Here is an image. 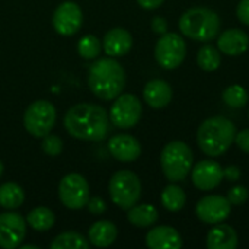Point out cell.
Listing matches in <instances>:
<instances>
[{
    "mask_svg": "<svg viewBox=\"0 0 249 249\" xmlns=\"http://www.w3.org/2000/svg\"><path fill=\"white\" fill-rule=\"evenodd\" d=\"M64 127L70 136L86 142H101L109 130L107 111L93 104H77L64 117Z\"/></svg>",
    "mask_w": 249,
    "mask_h": 249,
    "instance_id": "1",
    "label": "cell"
},
{
    "mask_svg": "<svg viewBox=\"0 0 249 249\" xmlns=\"http://www.w3.org/2000/svg\"><path fill=\"white\" fill-rule=\"evenodd\" d=\"M236 125L223 115L204 120L197 131V143L201 152L216 158L226 153L235 142Z\"/></svg>",
    "mask_w": 249,
    "mask_h": 249,
    "instance_id": "2",
    "label": "cell"
},
{
    "mask_svg": "<svg viewBox=\"0 0 249 249\" xmlns=\"http://www.w3.org/2000/svg\"><path fill=\"white\" fill-rule=\"evenodd\" d=\"M89 89L104 101L115 99L125 86V71L120 63L112 58H101L90 66Z\"/></svg>",
    "mask_w": 249,
    "mask_h": 249,
    "instance_id": "3",
    "label": "cell"
},
{
    "mask_svg": "<svg viewBox=\"0 0 249 249\" xmlns=\"http://www.w3.org/2000/svg\"><path fill=\"white\" fill-rule=\"evenodd\" d=\"M219 15L203 6L188 9L179 19V29L182 35L198 42H209L214 39L220 31Z\"/></svg>",
    "mask_w": 249,
    "mask_h": 249,
    "instance_id": "4",
    "label": "cell"
},
{
    "mask_svg": "<svg viewBox=\"0 0 249 249\" xmlns=\"http://www.w3.org/2000/svg\"><path fill=\"white\" fill-rule=\"evenodd\" d=\"M194 155L190 146L181 140L169 142L160 153L163 175L171 182L184 181L193 169Z\"/></svg>",
    "mask_w": 249,
    "mask_h": 249,
    "instance_id": "5",
    "label": "cell"
},
{
    "mask_svg": "<svg viewBox=\"0 0 249 249\" xmlns=\"http://www.w3.org/2000/svg\"><path fill=\"white\" fill-rule=\"evenodd\" d=\"M109 197L115 206L128 210L136 206L142 196V184L139 177L127 169L118 171L109 179Z\"/></svg>",
    "mask_w": 249,
    "mask_h": 249,
    "instance_id": "6",
    "label": "cell"
},
{
    "mask_svg": "<svg viewBox=\"0 0 249 249\" xmlns=\"http://www.w3.org/2000/svg\"><path fill=\"white\" fill-rule=\"evenodd\" d=\"M57 112L51 102L39 99L32 102L23 114V125L34 137H45L55 124Z\"/></svg>",
    "mask_w": 249,
    "mask_h": 249,
    "instance_id": "7",
    "label": "cell"
},
{
    "mask_svg": "<svg viewBox=\"0 0 249 249\" xmlns=\"http://www.w3.org/2000/svg\"><path fill=\"white\" fill-rule=\"evenodd\" d=\"M187 55V44L181 35L175 32L163 34L155 47V58L158 64L166 70H174L182 64Z\"/></svg>",
    "mask_w": 249,
    "mask_h": 249,
    "instance_id": "8",
    "label": "cell"
},
{
    "mask_svg": "<svg viewBox=\"0 0 249 249\" xmlns=\"http://www.w3.org/2000/svg\"><path fill=\"white\" fill-rule=\"evenodd\" d=\"M60 201L70 210H79L89 201V184L79 174H67L58 184Z\"/></svg>",
    "mask_w": 249,
    "mask_h": 249,
    "instance_id": "9",
    "label": "cell"
},
{
    "mask_svg": "<svg viewBox=\"0 0 249 249\" xmlns=\"http://www.w3.org/2000/svg\"><path fill=\"white\" fill-rule=\"evenodd\" d=\"M142 102L136 95H118L109 111V120L118 128L127 130L134 127L142 117Z\"/></svg>",
    "mask_w": 249,
    "mask_h": 249,
    "instance_id": "10",
    "label": "cell"
},
{
    "mask_svg": "<svg viewBox=\"0 0 249 249\" xmlns=\"http://www.w3.org/2000/svg\"><path fill=\"white\" fill-rule=\"evenodd\" d=\"M232 204L223 196H206L196 206L197 217L207 225H217L225 222L231 214Z\"/></svg>",
    "mask_w": 249,
    "mask_h": 249,
    "instance_id": "11",
    "label": "cell"
},
{
    "mask_svg": "<svg viewBox=\"0 0 249 249\" xmlns=\"http://www.w3.org/2000/svg\"><path fill=\"white\" fill-rule=\"evenodd\" d=\"M26 235V222L19 213L0 214V247L4 249L18 248Z\"/></svg>",
    "mask_w": 249,
    "mask_h": 249,
    "instance_id": "12",
    "label": "cell"
},
{
    "mask_svg": "<svg viewBox=\"0 0 249 249\" xmlns=\"http://www.w3.org/2000/svg\"><path fill=\"white\" fill-rule=\"evenodd\" d=\"M83 22L82 9L74 1L61 3L53 15V26L55 32L64 36L74 35Z\"/></svg>",
    "mask_w": 249,
    "mask_h": 249,
    "instance_id": "13",
    "label": "cell"
},
{
    "mask_svg": "<svg viewBox=\"0 0 249 249\" xmlns=\"http://www.w3.org/2000/svg\"><path fill=\"white\" fill-rule=\"evenodd\" d=\"M191 179L196 188L201 191H212L220 185L223 178V168L213 159L198 162L191 169Z\"/></svg>",
    "mask_w": 249,
    "mask_h": 249,
    "instance_id": "14",
    "label": "cell"
},
{
    "mask_svg": "<svg viewBox=\"0 0 249 249\" xmlns=\"http://www.w3.org/2000/svg\"><path fill=\"white\" fill-rule=\"evenodd\" d=\"M109 153L120 162H134L142 153L139 140L130 134H117L108 142Z\"/></svg>",
    "mask_w": 249,
    "mask_h": 249,
    "instance_id": "15",
    "label": "cell"
},
{
    "mask_svg": "<svg viewBox=\"0 0 249 249\" xmlns=\"http://www.w3.org/2000/svg\"><path fill=\"white\" fill-rule=\"evenodd\" d=\"M146 245L150 249H179L182 236L172 226H156L146 235Z\"/></svg>",
    "mask_w": 249,
    "mask_h": 249,
    "instance_id": "16",
    "label": "cell"
},
{
    "mask_svg": "<svg viewBox=\"0 0 249 249\" xmlns=\"http://www.w3.org/2000/svg\"><path fill=\"white\" fill-rule=\"evenodd\" d=\"M217 48L226 55H241L249 48V35L238 28L226 29L217 38Z\"/></svg>",
    "mask_w": 249,
    "mask_h": 249,
    "instance_id": "17",
    "label": "cell"
},
{
    "mask_svg": "<svg viewBox=\"0 0 249 249\" xmlns=\"http://www.w3.org/2000/svg\"><path fill=\"white\" fill-rule=\"evenodd\" d=\"M133 47V36L124 28H112L104 36V50L109 57H123Z\"/></svg>",
    "mask_w": 249,
    "mask_h": 249,
    "instance_id": "18",
    "label": "cell"
},
{
    "mask_svg": "<svg viewBox=\"0 0 249 249\" xmlns=\"http://www.w3.org/2000/svg\"><path fill=\"white\" fill-rule=\"evenodd\" d=\"M143 98L146 104L153 109H162L172 101V88L168 82L162 79H155L147 82L143 90Z\"/></svg>",
    "mask_w": 249,
    "mask_h": 249,
    "instance_id": "19",
    "label": "cell"
},
{
    "mask_svg": "<svg viewBox=\"0 0 249 249\" xmlns=\"http://www.w3.org/2000/svg\"><path fill=\"white\" fill-rule=\"evenodd\" d=\"M206 244L209 249H235L239 244V238L232 226L222 222L209 231Z\"/></svg>",
    "mask_w": 249,
    "mask_h": 249,
    "instance_id": "20",
    "label": "cell"
},
{
    "mask_svg": "<svg viewBox=\"0 0 249 249\" xmlns=\"http://www.w3.org/2000/svg\"><path fill=\"white\" fill-rule=\"evenodd\" d=\"M117 226L109 220H99L93 223L89 229V242L98 248H107L112 245L117 239Z\"/></svg>",
    "mask_w": 249,
    "mask_h": 249,
    "instance_id": "21",
    "label": "cell"
},
{
    "mask_svg": "<svg viewBox=\"0 0 249 249\" xmlns=\"http://www.w3.org/2000/svg\"><path fill=\"white\" fill-rule=\"evenodd\" d=\"M127 219L136 228H150L158 222L159 213L152 204H139L128 209Z\"/></svg>",
    "mask_w": 249,
    "mask_h": 249,
    "instance_id": "22",
    "label": "cell"
},
{
    "mask_svg": "<svg viewBox=\"0 0 249 249\" xmlns=\"http://www.w3.org/2000/svg\"><path fill=\"white\" fill-rule=\"evenodd\" d=\"M162 204L168 212H179L184 209L185 203H187V196L184 193V190L177 185V184H169L163 188L162 196H160Z\"/></svg>",
    "mask_w": 249,
    "mask_h": 249,
    "instance_id": "23",
    "label": "cell"
},
{
    "mask_svg": "<svg viewBox=\"0 0 249 249\" xmlns=\"http://www.w3.org/2000/svg\"><path fill=\"white\" fill-rule=\"evenodd\" d=\"M26 223L38 232H45L50 231L54 223H55V216L54 213L47 209V207H35L31 210L26 216Z\"/></svg>",
    "mask_w": 249,
    "mask_h": 249,
    "instance_id": "24",
    "label": "cell"
},
{
    "mask_svg": "<svg viewBox=\"0 0 249 249\" xmlns=\"http://www.w3.org/2000/svg\"><path fill=\"white\" fill-rule=\"evenodd\" d=\"M25 194L20 185L15 182H6L0 187V206L4 209H18L22 206Z\"/></svg>",
    "mask_w": 249,
    "mask_h": 249,
    "instance_id": "25",
    "label": "cell"
},
{
    "mask_svg": "<svg viewBox=\"0 0 249 249\" xmlns=\"http://www.w3.org/2000/svg\"><path fill=\"white\" fill-rule=\"evenodd\" d=\"M222 63V55L219 48L213 45H204L197 53V64L204 71H214Z\"/></svg>",
    "mask_w": 249,
    "mask_h": 249,
    "instance_id": "26",
    "label": "cell"
},
{
    "mask_svg": "<svg viewBox=\"0 0 249 249\" xmlns=\"http://www.w3.org/2000/svg\"><path fill=\"white\" fill-rule=\"evenodd\" d=\"M51 249H88L89 242L77 232H64L54 238L50 245Z\"/></svg>",
    "mask_w": 249,
    "mask_h": 249,
    "instance_id": "27",
    "label": "cell"
},
{
    "mask_svg": "<svg viewBox=\"0 0 249 249\" xmlns=\"http://www.w3.org/2000/svg\"><path fill=\"white\" fill-rule=\"evenodd\" d=\"M223 102L231 108H244L249 101L248 90L241 85H231L223 90Z\"/></svg>",
    "mask_w": 249,
    "mask_h": 249,
    "instance_id": "28",
    "label": "cell"
},
{
    "mask_svg": "<svg viewBox=\"0 0 249 249\" xmlns=\"http://www.w3.org/2000/svg\"><path fill=\"white\" fill-rule=\"evenodd\" d=\"M77 51L80 57L86 60H93L101 53V42L95 35H85L77 42Z\"/></svg>",
    "mask_w": 249,
    "mask_h": 249,
    "instance_id": "29",
    "label": "cell"
},
{
    "mask_svg": "<svg viewBox=\"0 0 249 249\" xmlns=\"http://www.w3.org/2000/svg\"><path fill=\"white\" fill-rule=\"evenodd\" d=\"M41 146H42L44 153H47L48 156H57L63 150V142H61V139L57 137V136H53V134H47L44 137V142H42Z\"/></svg>",
    "mask_w": 249,
    "mask_h": 249,
    "instance_id": "30",
    "label": "cell"
},
{
    "mask_svg": "<svg viewBox=\"0 0 249 249\" xmlns=\"http://www.w3.org/2000/svg\"><path fill=\"white\" fill-rule=\"evenodd\" d=\"M226 198L229 200V203L232 206H242L244 203H247V200L249 198V191L247 187L244 185H236L232 187L226 196Z\"/></svg>",
    "mask_w": 249,
    "mask_h": 249,
    "instance_id": "31",
    "label": "cell"
},
{
    "mask_svg": "<svg viewBox=\"0 0 249 249\" xmlns=\"http://www.w3.org/2000/svg\"><path fill=\"white\" fill-rule=\"evenodd\" d=\"M88 209H89V212L92 213V214H96V216H99V214H102L105 210H107V204H105V201L101 198V197H93V198H89V201H88Z\"/></svg>",
    "mask_w": 249,
    "mask_h": 249,
    "instance_id": "32",
    "label": "cell"
},
{
    "mask_svg": "<svg viewBox=\"0 0 249 249\" xmlns=\"http://www.w3.org/2000/svg\"><path fill=\"white\" fill-rule=\"evenodd\" d=\"M242 152L248 153L249 155V128L245 130H241L239 133L236 131V136H235V142H233Z\"/></svg>",
    "mask_w": 249,
    "mask_h": 249,
    "instance_id": "33",
    "label": "cell"
},
{
    "mask_svg": "<svg viewBox=\"0 0 249 249\" xmlns=\"http://www.w3.org/2000/svg\"><path fill=\"white\" fill-rule=\"evenodd\" d=\"M236 16L244 25L249 26V0L239 1V4L236 7Z\"/></svg>",
    "mask_w": 249,
    "mask_h": 249,
    "instance_id": "34",
    "label": "cell"
},
{
    "mask_svg": "<svg viewBox=\"0 0 249 249\" xmlns=\"http://www.w3.org/2000/svg\"><path fill=\"white\" fill-rule=\"evenodd\" d=\"M152 29L153 32L159 34V35H163L168 32V20L162 16H155L152 19Z\"/></svg>",
    "mask_w": 249,
    "mask_h": 249,
    "instance_id": "35",
    "label": "cell"
},
{
    "mask_svg": "<svg viewBox=\"0 0 249 249\" xmlns=\"http://www.w3.org/2000/svg\"><path fill=\"white\" fill-rule=\"evenodd\" d=\"M241 175H242L241 169H239L238 166H235V165H231V166L223 168V178H226V179L231 181V182L239 181Z\"/></svg>",
    "mask_w": 249,
    "mask_h": 249,
    "instance_id": "36",
    "label": "cell"
},
{
    "mask_svg": "<svg viewBox=\"0 0 249 249\" xmlns=\"http://www.w3.org/2000/svg\"><path fill=\"white\" fill-rule=\"evenodd\" d=\"M165 0H137V3L146 9V10H153V9H158L159 6H162Z\"/></svg>",
    "mask_w": 249,
    "mask_h": 249,
    "instance_id": "37",
    "label": "cell"
},
{
    "mask_svg": "<svg viewBox=\"0 0 249 249\" xmlns=\"http://www.w3.org/2000/svg\"><path fill=\"white\" fill-rule=\"evenodd\" d=\"M22 248L23 249H38V247H35V245H23Z\"/></svg>",
    "mask_w": 249,
    "mask_h": 249,
    "instance_id": "38",
    "label": "cell"
},
{
    "mask_svg": "<svg viewBox=\"0 0 249 249\" xmlns=\"http://www.w3.org/2000/svg\"><path fill=\"white\" fill-rule=\"evenodd\" d=\"M1 174H3V163L0 162V177H1Z\"/></svg>",
    "mask_w": 249,
    "mask_h": 249,
    "instance_id": "39",
    "label": "cell"
},
{
    "mask_svg": "<svg viewBox=\"0 0 249 249\" xmlns=\"http://www.w3.org/2000/svg\"><path fill=\"white\" fill-rule=\"evenodd\" d=\"M248 117H249V112H248Z\"/></svg>",
    "mask_w": 249,
    "mask_h": 249,
    "instance_id": "40",
    "label": "cell"
}]
</instances>
